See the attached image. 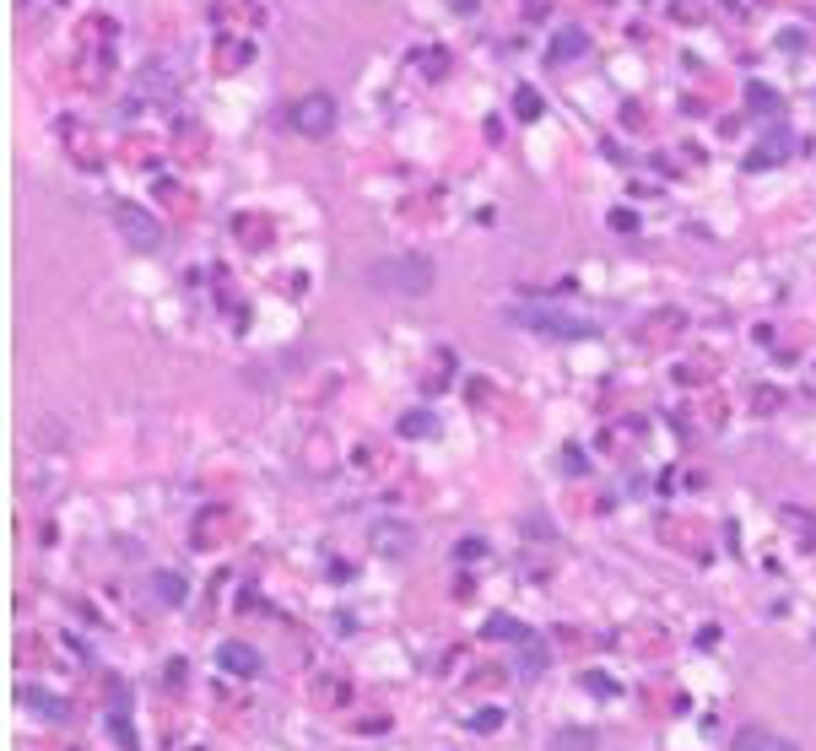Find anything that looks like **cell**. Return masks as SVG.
<instances>
[{"label":"cell","instance_id":"1","mask_svg":"<svg viewBox=\"0 0 816 751\" xmlns=\"http://www.w3.org/2000/svg\"><path fill=\"white\" fill-rule=\"evenodd\" d=\"M363 281L390 292V298H422V292H433L438 271H433L427 254H384V260H373L363 271Z\"/></svg>","mask_w":816,"mask_h":751},{"label":"cell","instance_id":"2","mask_svg":"<svg viewBox=\"0 0 816 751\" xmlns=\"http://www.w3.org/2000/svg\"><path fill=\"white\" fill-rule=\"evenodd\" d=\"M508 325H525L535 335H557V341H590V335L600 330L590 314H573V308L563 303H530V308H508Z\"/></svg>","mask_w":816,"mask_h":751},{"label":"cell","instance_id":"3","mask_svg":"<svg viewBox=\"0 0 816 751\" xmlns=\"http://www.w3.org/2000/svg\"><path fill=\"white\" fill-rule=\"evenodd\" d=\"M114 233L125 238L130 249H141V254H157L168 244V227L157 222L146 206H136V200H114Z\"/></svg>","mask_w":816,"mask_h":751},{"label":"cell","instance_id":"4","mask_svg":"<svg viewBox=\"0 0 816 751\" xmlns=\"http://www.w3.org/2000/svg\"><path fill=\"white\" fill-rule=\"evenodd\" d=\"M292 130H303V136H330L336 130V103H330V92H309V98H298V109H292Z\"/></svg>","mask_w":816,"mask_h":751},{"label":"cell","instance_id":"5","mask_svg":"<svg viewBox=\"0 0 816 751\" xmlns=\"http://www.w3.org/2000/svg\"><path fill=\"white\" fill-rule=\"evenodd\" d=\"M411 546H417V530H411V525H400V519H373V552L406 557Z\"/></svg>","mask_w":816,"mask_h":751},{"label":"cell","instance_id":"6","mask_svg":"<svg viewBox=\"0 0 816 751\" xmlns=\"http://www.w3.org/2000/svg\"><path fill=\"white\" fill-rule=\"evenodd\" d=\"M546 751H600V735L590 730V724H557Z\"/></svg>","mask_w":816,"mask_h":751},{"label":"cell","instance_id":"7","mask_svg":"<svg viewBox=\"0 0 816 751\" xmlns=\"http://www.w3.org/2000/svg\"><path fill=\"white\" fill-rule=\"evenodd\" d=\"M735 751H800L789 735H779V730H762V724H746L741 735H735Z\"/></svg>","mask_w":816,"mask_h":751},{"label":"cell","instance_id":"8","mask_svg":"<svg viewBox=\"0 0 816 751\" xmlns=\"http://www.w3.org/2000/svg\"><path fill=\"white\" fill-rule=\"evenodd\" d=\"M17 703H22V708H33V714H44V719H55V724H65V719H71V703H60V697H49L44 687H17Z\"/></svg>","mask_w":816,"mask_h":751},{"label":"cell","instance_id":"9","mask_svg":"<svg viewBox=\"0 0 816 751\" xmlns=\"http://www.w3.org/2000/svg\"><path fill=\"white\" fill-rule=\"evenodd\" d=\"M217 660H222V670H233V676H254V670H260V654H254L249 643H222Z\"/></svg>","mask_w":816,"mask_h":751},{"label":"cell","instance_id":"10","mask_svg":"<svg viewBox=\"0 0 816 751\" xmlns=\"http://www.w3.org/2000/svg\"><path fill=\"white\" fill-rule=\"evenodd\" d=\"M152 589H157V600L163 606H184V595H190V584H184V573H173V568H163L152 579Z\"/></svg>","mask_w":816,"mask_h":751},{"label":"cell","instance_id":"11","mask_svg":"<svg viewBox=\"0 0 816 751\" xmlns=\"http://www.w3.org/2000/svg\"><path fill=\"white\" fill-rule=\"evenodd\" d=\"M784 152H789V136H784V130H773V136H768V141H762L757 152H752V168H773Z\"/></svg>","mask_w":816,"mask_h":751},{"label":"cell","instance_id":"12","mask_svg":"<svg viewBox=\"0 0 816 751\" xmlns=\"http://www.w3.org/2000/svg\"><path fill=\"white\" fill-rule=\"evenodd\" d=\"M584 44H590V38H584L579 28H568V33H557V44L546 49V60H573V55H584Z\"/></svg>","mask_w":816,"mask_h":751},{"label":"cell","instance_id":"13","mask_svg":"<svg viewBox=\"0 0 816 751\" xmlns=\"http://www.w3.org/2000/svg\"><path fill=\"white\" fill-rule=\"evenodd\" d=\"M541 665H546V649H541L535 638H525V643H519V670H525V676H535Z\"/></svg>","mask_w":816,"mask_h":751},{"label":"cell","instance_id":"14","mask_svg":"<svg viewBox=\"0 0 816 751\" xmlns=\"http://www.w3.org/2000/svg\"><path fill=\"white\" fill-rule=\"evenodd\" d=\"M487 633H492V638H508V643H525V638H530L525 627H519V622H508V616H492V622H487Z\"/></svg>","mask_w":816,"mask_h":751},{"label":"cell","instance_id":"15","mask_svg":"<svg viewBox=\"0 0 816 751\" xmlns=\"http://www.w3.org/2000/svg\"><path fill=\"white\" fill-rule=\"evenodd\" d=\"M400 433H406V438H417V433H433V417H427V411H411V417L400 422Z\"/></svg>","mask_w":816,"mask_h":751},{"label":"cell","instance_id":"16","mask_svg":"<svg viewBox=\"0 0 816 751\" xmlns=\"http://www.w3.org/2000/svg\"><path fill=\"white\" fill-rule=\"evenodd\" d=\"M519 114H525V119H535V114H541V98H535V92L525 87V92H519Z\"/></svg>","mask_w":816,"mask_h":751},{"label":"cell","instance_id":"17","mask_svg":"<svg viewBox=\"0 0 816 751\" xmlns=\"http://www.w3.org/2000/svg\"><path fill=\"white\" fill-rule=\"evenodd\" d=\"M746 98H752V103H757V109H779V98H773V92H768V87H752V92H746Z\"/></svg>","mask_w":816,"mask_h":751}]
</instances>
